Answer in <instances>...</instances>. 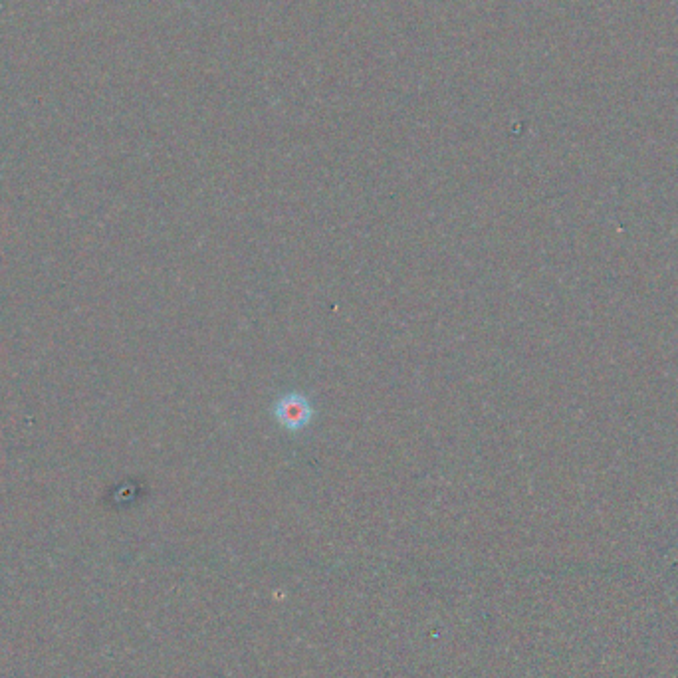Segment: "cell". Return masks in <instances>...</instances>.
<instances>
[{
	"label": "cell",
	"instance_id": "1",
	"mask_svg": "<svg viewBox=\"0 0 678 678\" xmlns=\"http://www.w3.org/2000/svg\"><path fill=\"white\" fill-rule=\"evenodd\" d=\"M272 413H274V419L278 421V425H282L290 433L304 431L314 419V407H312L310 399L304 393H298V391L282 395L274 403Z\"/></svg>",
	"mask_w": 678,
	"mask_h": 678
}]
</instances>
